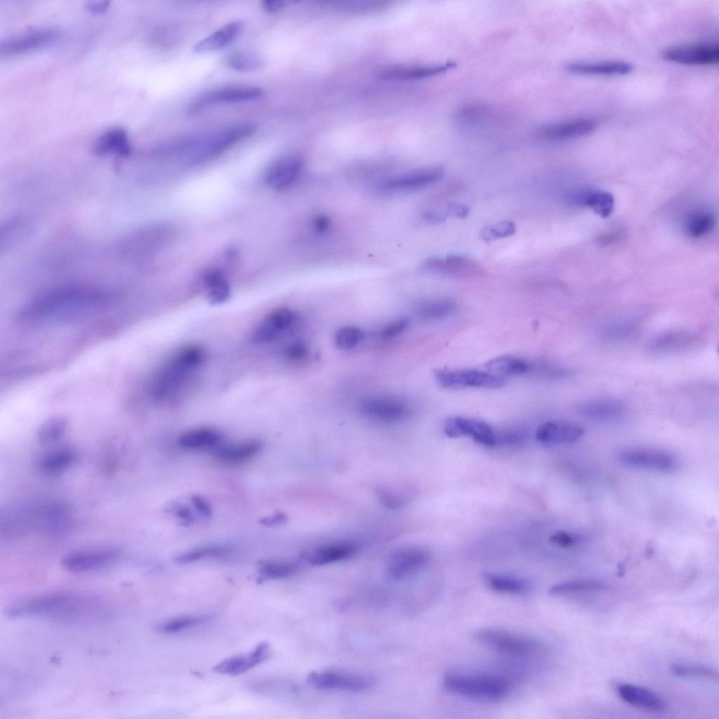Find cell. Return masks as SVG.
Masks as SVG:
<instances>
[{"label":"cell","mask_w":719,"mask_h":719,"mask_svg":"<svg viewBox=\"0 0 719 719\" xmlns=\"http://www.w3.org/2000/svg\"><path fill=\"white\" fill-rule=\"evenodd\" d=\"M110 291L87 286H67L35 298L22 312L29 320L70 322L89 317L109 308L115 301Z\"/></svg>","instance_id":"6da1fadb"},{"label":"cell","mask_w":719,"mask_h":719,"mask_svg":"<svg viewBox=\"0 0 719 719\" xmlns=\"http://www.w3.org/2000/svg\"><path fill=\"white\" fill-rule=\"evenodd\" d=\"M12 618L40 617L67 623L87 624L105 618L102 600L90 595L58 592L25 598L6 609Z\"/></svg>","instance_id":"7a4b0ae2"},{"label":"cell","mask_w":719,"mask_h":719,"mask_svg":"<svg viewBox=\"0 0 719 719\" xmlns=\"http://www.w3.org/2000/svg\"><path fill=\"white\" fill-rule=\"evenodd\" d=\"M204 354L203 348L197 345H190L180 350L156 378L152 388L154 397L163 400L170 397L187 374L201 364Z\"/></svg>","instance_id":"3957f363"},{"label":"cell","mask_w":719,"mask_h":719,"mask_svg":"<svg viewBox=\"0 0 719 719\" xmlns=\"http://www.w3.org/2000/svg\"><path fill=\"white\" fill-rule=\"evenodd\" d=\"M255 131V126L242 124L210 135H198L184 153L185 161L190 164L206 161L226 150Z\"/></svg>","instance_id":"277c9868"},{"label":"cell","mask_w":719,"mask_h":719,"mask_svg":"<svg viewBox=\"0 0 719 719\" xmlns=\"http://www.w3.org/2000/svg\"><path fill=\"white\" fill-rule=\"evenodd\" d=\"M444 686L448 691L461 696L482 700H496L504 697L508 690V682L499 677L447 674Z\"/></svg>","instance_id":"5b68a950"},{"label":"cell","mask_w":719,"mask_h":719,"mask_svg":"<svg viewBox=\"0 0 719 719\" xmlns=\"http://www.w3.org/2000/svg\"><path fill=\"white\" fill-rule=\"evenodd\" d=\"M306 681L317 690L349 692L367 690L375 685V679L369 675L335 669L311 671L308 674Z\"/></svg>","instance_id":"8992f818"},{"label":"cell","mask_w":719,"mask_h":719,"mask_svg":"<svg viewBox=\"0 0 719 719\" xmlns=\"http://www.w3.org/2000/svg\"><path fill=\"white\" fill-rule=\"evenodd\" d=\"M438 383L447 389L468 388H496L505 385V378L485 370L439 369L434 372Z\"/></svg>","instance_id":"52a82bcc"},{"label":"cell","mask_w":719,"mask_h":719,"mask_svg":"<svg viewBox=\"0 0 719 719\" xmlns=\"http://www.w3.org/2000/svg\"><path fill=\"white\" fill-rule=\"evenodd\" d=\"M475 638L484 646L508 654H529L539 647V642L534 639L497 628L480 630L475 634Z\"/></svg>","instance_id":"ba28073f"},{"label":"cell","mask_w":719,"mask_h":719,"mask_svg":"<svg viewBox=\"0 0 719 719\" xmlns=\"http://www.w3.org/2000/svg\"><path fill=\"white\" fill-rule=\"evenodd\" d=\"M619 459L627 467L656 473H671L678 466L673 455L653 449H627L620 454Z\"/></svg>","instance_id":"9c48e42d"},{"label":"cell","mask_w":719,"mask_h":719,"mask_svg":"<svg viewBox=\"0 0 719 719\" xmlns=\"http://www.w3.org/2000/svg\"><path fill=\"white\" fill-rule=\"evenodd\" d=\"M661 56L680 65L713 66L719 62V47L709 44L675 46L664 49Z\"/></svg>","instance_id":"30bf717a"},{"label":"cell","mask_w":719,"mask_h":719,"mask_svg":"<svg viewBox=\"0 0 719 719\" xmlns=\"http://www.w3.org/2000/svg\"><path fill=\"white\" fill-rule=\"evenodd\" d=\"M428 560L429 554L424 548H404L390 555L386 563L385 572L390 579L402 581L421 570Z\"/></svg>","instance_id":"8fae6325"},{"label":"cell","mask_w":719,"mask_h":719,"mask_svg":"<svg viewBox=\"0 0 719 719\" xmlns=\"http://www.w3.org/2000/svg\"><path fill=\"white\" fill-rule=\"evenodd\" d=\"M424 270L436 274L461 279H475L484 276V268L473 260L460 255L447 258L431 257L422 264Z\"/></svg>","instance_id":"7c38bea8"},{"label":"cell","mask_w":719,"mask_h":719,"mask_svg":"<svg viewBox=\"0 0 719 719\" xmlns=\"http://www.w3.org/2000/svg\"><path fill=\"white\" fill-rule=\"evenodd\" d=\"M365 416L383 422H395L408 416L409 409L402 400L388 395L370 396L363 399L359 405Z\"/></svg>","instance_id":"4fadbf2b"},{"label":"cell","mask_w":719,"mask_h":719,"mask_svg":"<svg viewBox=\"0 0 719 719\" xmlns=\"http://www.w3.org/2000/svg\"><path fill=\"white\" fill-rule=\"evenodd\" d=\"M444 173L440 166L416 169L385 179L381 187L388 191L416 190L437 183L442 178Z\"/></svg>","instance_id":"5bb4252c"},{"label":"cell","mask_w":719,"mask_h":719,"mask_svg":"<svg viewBox=\"0 0 719 719\" xmlns=\"http://www.w3.org/2000/svg\"><path fill=\"white\" fill-rule=\"evenodd\" d=\"M118 554L117 550L112 548L76 550L63 557L62 565L70 572H88L110 565Z\"/></svg>","instance_id":"9a60e30c"},{"label":"cell","mask_w":719,"mask_h":719,"mask_svg":"<svg viewBox=\"0 0 719 719\" xmlns=\"http://www.w3.org/2000/svg\"><path fill=\"white\" fill-rule=\"evenodd\" d=\"M444 433L449 437H472L482 444L493 447L497 444L496 433L487 423L462 416L451 417L446 420Z\"/></svg>","instance_id":"2e32d148"},{"label":"cell","mask_w":719,"mask_h":719,"mask_svg":"<svg viewBox=\"0 0 719 719\" xmlns=\"http://www.w3.org/2000/svg\"><path fill=\"white\" fill-rule=\"evenodd\" d=\"M58 32L51 28H35L6 39L1 42V55H13L48 44L55 40Z\"/></svg>","instance_id":"e0dca14e"},{"label":"cell","mask_w":719,"mask_h":719,"mask_svg":"<svg viewBox=\"0 0 719 719\" xmlns=\"http://www.w3.org/2000/svg\"><path fill=\"white\" fill-rule=\"evenodd\" d=\"M699 342V337L694 333L673 330L652 338L647 345V349L649 352L657 355L677 353L694 348Z\"/></svg>","instance_id":"ac0fdd59"},{"label":"cell","mask_w":719,"mask_h":719,"mask_svg":"<svg viewBox=\"0 0 719 719\" xmlns=\"http://www.w3.org/2000/svg\"><path fill=\"white\" fill-rule=\"evenodd\" d=\"M584 433L583 428L576 423L553 421L546 422L537 428L536 438L546 444H570L582 437Z\"/></svg>","instance_id":"d6986e66"},{"label":"cell","mask_w":719,"mask_h":719,"mask_svg":"<svg viewBox=\"0 0 719 719\" xmlns=\"http://www.w3.org/2000/svg\"><path fill=\"white\" fill-rule=\"evenodd\" d=\"M598 127L595 120L591 118H576L552 124L541 128L539 136L549 140H565L588 136Z\"/></svg>","instance_id":"ffe728a7"},{"label":"cell","mask_w":719,"mask_h":719,"mask_svg":"<svg viewBox=\"0 0 719 719\" xmlns=\"http://www.w3.org/2000/svg\"><path fill=\"white\" fill-rule=\"evenodd\" d=\"M359 546L352 541L331 542L304 553L301 558L307 563L322 566L348 559L355 555Z\"/></svg>","instance_id":"44dd1931"},{"label":"cell","mask_w":719,"mask_h":719,"mask_svg":"<svg viewBox=\"0 0 719 719\" xmlns=\"http://www.w3.org/2000/svg\"><path fill=\"white\" fill-rule=\"evenodd\" d=\"M263 95L257 87L240 86L221 88L208 92L199 98L190 111L194 113L205 106L216 103H235L257 100Z\"/></svg>","instance_id":"7402d4cb"},{"label":"cell","mask_w":719,"mask_h":719,"mask_svg":"<svg viewBox=\"0 0 719 719\" xmlns=\"http://www.w3.org/2000/svg\"><path fill=\"white\" fill-rule=\"evenodd\" d=\"M303 166L302 158L296 154L284 156L268 169L265 179L267 185L275 190L287 187L298 177Z\"/></svg>","instance_id":"603a6c76"},{"label":"cell","mask_w":719,"mask_h":719,"mask_svg":"<svg viewBox=\"0 0 719 719\" xmlns=\"http://www.w3.org/2000/svg\"><path fill=\"white\" fill-rule=\"evenodd\" d=\"M565 69L574 74L619 77L630 74L633 66L624 60L576 61L566 65Z\"/></svg>","instance_id":"cb8c5ba5"},{"label":"cell","mask_w":719,"mask_h":719,"mask_svg":"<svg viewBox=\"0 0 719 719\" xmlns=\"http://www.w3.org/2000/svg\"><path fill=\"white\" fill-rule=\"evenodd\" d=\"M270 654L267 642L259 643L251 652L227 658L218 664L213 670L219 673L236 675L265 661Z\"/></svg>","instance_id":"d4e9b609"},{"label":"cell","mask_w":719,"mask_h":719,"mask_svg":"<svg viewBox=\"0 0 719 719\" xmlns=\"http://www.w3.org/2000/svg\"><path fill=\"white\" fill-rule=\"evenodd\" d=\"M294 320L293 312L286 308H279L271 311L256 328L253 339L257 343H265L276 339L283 331L288 329Z\"/></svg>","instance_id":"484cf974"},{"label":"cell","mask_w":719,"mask_h":719,"mask_svg":"<svg viewBox=\"0 0 719 719\" xmlns=\"http://www.w3.org/2000/svg\"><path fill=\"white\" fill-rule=\"evenodd\" d=\"M93 152L98 156L116 155L126 157L131 150L129 139L126 131L120 127L110 128L95 140Z\"/></svg>","instance_id":"4316f807"},{"label":"cell","mask_w":719,"mask_h":719,"mask_svg":"<svg viewBox=\"0 0 719 719\" xmlns=\"http://www.w3.org/2000/svg\"><path fill=\"white\" fill-rule=\"evenodd\" d=\"M456 65L453 61L436 65H393L381 72L385 79H417L433 77L445 72Z\"/></svg>","instance_id":"83f0119b"},{"label":"cell","mask_w":719,"mask_h":719,"mask_svg":"<svg viewBox=\"0 0 719 719\" xmlns=\"http://www.w3.org/2000/svg\"><path fill=\"white\" fill-rule=\"evenodd\" d=\"M621 698L635 706L654 712L664 710L663 700L652 691L636 685L624 684L618 688Z\"/></svg>","instance_id":"f1b7e54d"},{"label":"cell","mask_w":719,"mask_h":719,"mask_svg":"<svg viewBox=\"0 0 719 719\" xmlns=\"http://www.w3.org/2000/svg\"><path fill=\"white\" fill-rule=\"evenodd\" d=\"M569 199L574 204L590 208L603 218L611 214L614 205L613 196L607 192L601 190L576 192L571 194Z\"/></svg>","instance_id":"f546056e"},{"label":"cell","mask_w":719,"mask_h":719,"mask_svg":"<svg viewBox=\"0 0 719 719\" xmlns=\"http://www.w3.org/2000/svg\"><path fill=\"white\" fill-rule=\"evenodd\" d=\"M262 448V444L257 440L226 446H218L214 449L215 456L225 463H239L253 457Z\"/></svg>","instance_id":"4dcf8cb0"},{"label":"cell","mask_w":719,"mask_h":719,"mask_svg":"<svg viewBox=\"0 0 719 719\" xmlns=\"http://www.w3.org/2000/svg\"><path fill=\"white\" fill-rule=\"evenodd\" d=\"M715 225V217L709 210L700 208L691 211L685 218L684 232L692 239L701 238L710 233Z\"/></svg>","instance_id":"1f68e13d"},{"label":"cell","mask_w":719,"mask_h":719,"mask_svg":"<svg viewBox=\"0 0 719 719\" xmlns=\"http://www.w3.org/2000/svg\"><path fill=\"white\" fill-rule=\"evenodd\" d=\"M485 371L505 378L519 376L530 370L531 365L525 360L512 355H503L490 360L484 365Z\"/></svg>","instance_id":"d6a6232c"},{"label":"cell","mask_w":719,"mask_h":719,"mask_svg":"<svg viewBox=\"0 0 719 719\" xmlns=\"http://www.w3.org/2000/svg\"><path fill=\"white\" fill-rule=\"evenodd\" d=\"M240 29L239 22H230L199 41L194 45V51L202 53L221 48L235 38Z\"/></svg>","instance_id":"836d02e7"},{"label":"cell","mask_w":719,"mask_h":719,"mask_svg":"<svg viewBox=\"0 0 719 719\" xmlns=\"http://www.w3.org/2000/svg\"><path fill=\"white\" fill-rule=\"evenodd\" d=\"M581 410L584 415L593 419L613 421L623 414L624 407L615 400L599 399L584 403Z\"/></svg>","instance_id":"e575fe53"},{"label":"cell","mask_w":719,"mask_h":719,"mask_svg":"<svg viewBox=\"0 0 719 719\" xmlns=\"http://www.w3.org/2000/svg\"><path fill=\"white\" fill-rule=\"evenodd\" d=\"M221 442L218 432L210 428H198L183 433L178 439L179 444L187 449L216 448Z\"/></svg>","instance_id":"d590c367"},{"label":"cell","mask_w":719,"mask_h":719,"mask_svg":"<svg viewBox=\"0 0 719 719\" xmlns=\"http://www.w3.org/2000/svg\"><path fill=\"white\" fill-rule=\"evenodd\" d=\"M204 282L211 303L220 304L228 299L230 294V286L220 272L211 270L206 272L204 277Z\"/></svg>","instance_id":"8d00e7d4"},{"label":"cell","mask_w":719,"mask_h":719,"mask_svg":"<svg viewBox=\"0 0 719 719\" xmlns=\"http://www.w3.org/2000/svg\"><path fill=\"white\" fill-rule=\"evenodd\" d=\"M456 303L451 299L441 298L420 304L418 315L428 320H440L450 316L456 310Z\"/></svg>","instance_id":"74e56055"},{"label":"cell","mask_w":719,"mask_h":719,"mask_svg":"<svg viewBox=\"0 0 719 719\" xmlns=\"http://www.w3.org/2000/svg\"><path fill=\"white\" fill-rule=\"evenodd\" d=\"M488 586L494 591L502 594H519L524 593L528 586L518 578L492 573L484 574Z\"/></svg>","instance_id":"f35d334b"},{"label":"cell","mask_w":719,"mask_h":719,"mask_svg":"<svg viewBox=\"0 0 719 719\" xmlns=\"http://www.w3.org/2000/svg\"><path fill=\"white\" fill-rule=\"evenodd\" d=\"M74 458L70 448H60L45 454L39 461V468L46 473H59L68 467Z\"/></svg>","instance_id":"ab89813d"},{"label":"cell","mask_w":719,"mask_h":719,"mask_svg":"<svg viewBox=\"0 0 719 719\" xmlns=\"http://www.w3.org/2000/svg\"><path fill=\"white\" fill-rule=\"evenodd\" d=\"M297 570V565L289 562L268 561L259 565L260 579L286 578L294 574Z\"/></svg>","instance_id":"60d3db41"},{"label":"cell","mask_w":719,"mask_h":719,"mask_svg":"<svg viewBox=\"0 0 719 719\" xmlns=\"http://www.w3.org/2000/svg\"><path fill=\"white\" fill-rule=\"evenodd\" d=\"M228 66L238 72H250L261 67L263 58L251 51H239L231 55L227 60Z\"/></svg>","instance_id":"b9f144b4"},{"label":"cell","mask_w":719,"mask_h":719,"mask_svg":"<svg viewBox=\"0 0 719 719\" xmlns=\"http://www.w3.org/2000/svg\"><path fill=\"white\" fill-rule=\"evenodd\" d=\"M604 588L602 584L595 581H574L553 586L549 591L553 595H567L599 591Z\"/></svg>","instance_id":"7bdbcfd3"},{"label":"cell","mask_w":719,"mask_h":719,"mask_svg":"<svg viewBox=\"0 0 719 719\" xmlns=\"http://www.w3.org/2000/svg\"><path fill=\"white\" fill-rule=\"evenodd\" d=\"M230 553V549L224 546H209L197 548L190 551L180 554L175 558V561L179 564H187L204 558H221Z\"/></svg>","instance_id":"ee69618b"},{"label":"cell","mask_w":719,"mask_h":719,"mask_svg":"<svg viewBox=\"0 0 719 719\" xmlns=\"http://www.w3.org/2000/svg\"><path fill=\"white\" fill-rule=\"evenodd\" d=\"M209 619L206 616H187L167 620L158 625L157 629L165 633H175L203 623Z\"/></svg>","instance_id":"f6af8a7d"},{"label":"cell","mask_w":719,"mask_h":719,"mask_svg":"<svg viewBox=\"0 0 719 719\" xmlns=\"http://www.w3.org/2000/svg\"><path fill=\"white\" fill-rule=\"evenodd\" d=\"M66 423L62 418H53L46 421L39 429L38 438L41 443L49 444L57 442L62 436Z\"/></svg>","instance_id":"bcb514c9"},{"label":"cell","mask_w":719,"mask_h":719,"mask_svg":"<svg viewBox=\"0 0 719 719\" xmlns=\"http://www.w3.org/2000/svg\"><path fill=\"white\" fill-rule=\"evenodd\" d=\"M363 334L357 328L345 326L338 329L334 336L336 346L343 350L355 347L362 339Z\"/></svg>","instance_id":"7dc6e473"},{"label":"cell","mask_w":719,"mask_h":719,"mask_svg":"<svg viewBox=\"0 0 719 719\" xmlns=\"http://www.w3.org/2000/svg\"><path fill=\"white\" fill-rule=\"evenodd\" d=\"M671 671L680 677L718 679V674L713 670L704 666L673 665Z\"/></svg>","instance_id":"c3c4849f"},{"label":"cell","mask_w":719,"mask_h":719,"mask_svg":"<svg viewBox=\"0 0 719 719\" xmlns=\"http://www.w3.org/2000/svg\"><path fill=\"white\" fill-rule=\"evenodd\" d=\"M515 232V225L511 221H501L485 227L481 232V237L485 241H492L506 237Z\"/></svg>","instance_id":"681fc988"},{"label":"cell","mask_w":719,"mask_h":719,"mask_svg":"<svg viewBox=\"0 0 719 719\" xmlns=\"http://www.w3.org/2000/svg\"><path fill=\"white\" fill-rule=\"evenodd\" d=\"M378 496L381 502L387 508L395 509L403 506L407 502V497L393 489L380 488Z\"/></svg>","instance_id":"f907efd6"},{"label":"cell","mask_w":719,"mask_h":719,"mask_svg":"<svg viewBox=\"0 0 719 719\" xmlns=\"http://www.w3.org/2000/svg\"><path fill=\"white\" fill-rule=\"evenodd\" d=\"M633 330L634 325L631 323H618L605 326L601 334L605 338L617 339L630 335Z\"/></svg>","instance_id":"816d5d0a"},{"label":"cell","mask_w":719,"mask_h":719,"mask_svg":"<svg viewBox=\"0 0 719 719\" xmlns=\"http://www.w3.org/2000/svg\"><path fill=\"white\" fill-rule=\"evenodd\" d=\"M409 323L408 319L404 317L400 318L387 324L382 329L381 335L385 338L394 337L404 331L408 326Z\"/></svg>","instance_id":"f5cc1de1"},{"label":"cell","mask_w":719,"mask_h":719,"mask_svg":"<svg viewBox=\"0 0 719 719\" xmlns=\"http://www.w3.org/2000/svg\"><path fill=\"white\" fill-rule=\"evenodd\" d=\"M579 538L578 536L571 534L568 532L560 531L553 534L550 537V541L562 548H567L573 546L578 542Z\"/></svg>","instance_id":"db71d44e"},{"label":"cell","mask_w":719,"mask_h":719,"mask_svg":"<svg viewBox=\"0 0 719 719\" xmlns=\"http://www.w3.org/2000/svg\"><path fill=\"white\" fill-rule=\"evenodd\" d=\"M307 348L302 342L296 341L290 344L286 349L285 355L291 360H300L307 355Z\"/></svg>","instance_id":"11a10c76"},{"label":"cell","mask_w":719,"mask_h":719,"mask_svg":"<svg viewBox=\"0 0 719 719\" xmlns=\"http://www.w3.org/2000/svg\"><path fill=\"white\" fill-rule=\"evenodd\" d=\"M191 499L196 510L201 515H202L204 517H209L211 515V508L202 498L194 495L191 497Z\"/></svg>","instance_id":"9f6ffc18"},{"label":"cell","mask_w":719,"mask_h":719,"mask_svg":"<svg viewBox=\"0 0 719 719\" xmlns=\"http://www.w3.org/2000/svg\"><path fill=\"white\" fill-rule=\"evenodd\" d=\"M447 211V215L449 216L463 218L468 215L469 209L463 204H454L450 205Z\"/></svg>","instance_id":"6f0895ef"},{"label":"cell","mask_w":719,"mask_h":719,"mask_svg":"<svg viewBox=\"0 0 719 719\" xmlns=\"http://www.w3.org/2000/svg\"><path fill=\"white\" fill-rule=\"evenodd\" d=\"M173 508H175V514L180 520L183 521V523L189 525L194 521L192 514L188 508L177 505Z\"/></svg>","instance_id":"680465c9"},{"label":"cell","mask_w":719,"mask_h":719,"mask_svg":"<svg viewBox=\"0 0 719 719\" xmlns=\"http://www.w3.org/2000/svg\"><path fill=\"white\" fill-rule=\"evenodd\" d=\"M287 519L286 515L282 513H277L273 515L262 518L260 522L266 526L278 525L283 524Z\"/></svg>","instance_id":"91938a15"},{"label":"cell","mask_w":719,"mask_h":719,"mask_svg":"<svg viewBox=\"0 0 719 719\" xmlns=\"http://www.w3.org/2000/svg\"><path fill=\"white\" fill-rule=\"evenodd\" d=\"M285 6L284 1L279 0H266L263 1L262 7L263 10L268 13H275L280 11Z\"/></svg>","instance_id":"94428289"},{"label":"cell","mask_w":719,"mask_h":719,"mask_svg":"<svg viewBox=\"0 0 719 719\" xmlns=\"http://www.w3.org/2000/svg\"><path fill=\"white\" fill-rule=\"evenodd\" d=\"M621 234L620 231L603 233L598 237V242L607 245L619 239Z\"/></svg>","instance_id":"6125c7cd"},{"label":"cell","mask_w":719,"mask_h":719,"mask_svg":"<svg viewBox=\"0 0 719 719\" xmlns=\"http://www.w3.org/2000/svg\"><path fill=\"white\" fill-rule=\"evenodd\" d=\"M329 226V219L322 216L317 217L313 221V227L315 230L318 232H323L326 231Z\"/></svg>","instance_id":"be15d7a7"},{"label":"cell","mask_w":719,"mask_h":719,"mask_svg":"<svg viewBox=\"0 0 719 719\" xmlns=\"http://www.w3.org/2000/svg\"><path fill=\"white\" fill-rule=\"evenodd\" d=\"M88 8L89 11L93 13H101L104 11L108 6V1H91L88 4Z\"/></svg>","instance_id":"e7e4bbea"}]
</instances>
